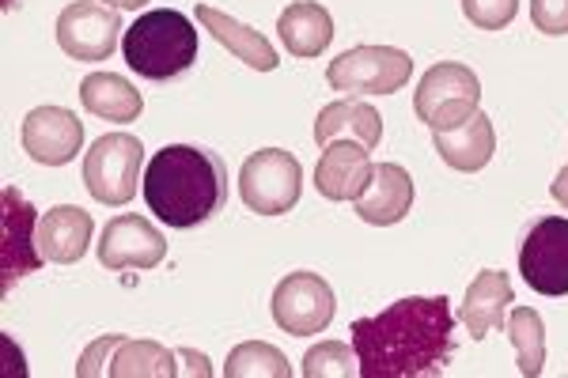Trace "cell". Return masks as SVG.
Wrapping results in <instances>:
<instances>
[{"label": "cell", "mask_w": 568, "mask_h": 378, "mask_svg": "<svg viewBox=\"0 0 568 378\" xmlns=\"http://www.w3.org/2000/svg\"><path fill=\"white\" fill-rule=\"evenodd\" d=\"M227 378H292V364L284 359L281 348L262 345V340H246V345L232 348L224 364Z\"/></svg>", "instance_id": "obj_25"}, {"label": "cell", "mask_w": 568, "mask_h": 378, "mask_svg": "<svg viewBox=\"0 0 568 378\" xmlns=\"http://www.w3.org/2000/svg\"><path fill=\"white\" fill-rule=\"evenodd\" d=\"M4 243H0V292H12L20 276L39 273L45 257L39 254V219L31 201H23L12 186L4 190Z\"/></svg>", "instance_id": "obj_14"}, {"label": "cell", "mask_w": 568, "mask_h": 378, "mask_svg": "<svg viewBox=\"0 0 568 378\" xmlns=\"http://www.w3.org/2000/svg\"><path fill=\"white\" fill-rule=\"evenodd\" d=\"M433 141H436L439 160H444L452 171H463V174L481 171L485 163L493 160V152H497V133H493V122L481 114V110L470 118V122H463L459 129L433 133Z\"/></svg>", "instance_id": "obj_21"}, {"label": "cell", "mask_w": 568, "mask_h": 378, "mask_svg": "<svg viewBox=\"0 0 568 378\" xmlns=\"http://www.w3.org/2000/svg\"><path fill=\"white\" fill-rule=\"evenodd\" d=\"M530 23L542 34H568V0H530Z\"/></svg>", "instance_id": "obj_28"}, {"label": "cell", "mask_w": 568, "mask_h": 378, "mask_svg": "<svg viewBox=\"0 0 568 378\" xmlns=\"http://www.w3.org/2000/svg\"><path fill=\"white\" fill-rule=\"evenodd\" d=\"M122 34V16L103 0H72L58 16V45L72 61H106Z\"/></svg>", "instance_id": "obj_10"}, {"label": "cell", "mask_w": 568, "mask_h": 378, "mask_svg": "<svg viewBox=\"0 0 568 378\" xmlns=\"http://www.w3.org/2000/svg\"><path fill=\"white\" fill-rule=\"evenodd\" d=\"M337 141H356L364 147H379L383 141V118L379 110L361 103V99H337L318 110L315 118V144H337Z\"/></svg>", "instance_id": "obj_18"}, {"label": "cell", "mask_w": 568, "mask_h": 378, "mask_svg": "<svg viewBox=\"0 0 568 378\" xmlns=\"http://www.w3.org/2000/svg\"><path fill=\"white\" fill-rule=\"evenodd\" d=\"M144 205L160 224L190 232L227 205V167L216 152L168 144L144 167Z\"/></svg>", "instance_id": "obj_2"}, {"label": "cell", "mask_w": 568, "mask_h": 378, "mask_svg": "<svg viewBox=\"0 0 568 378\" xmlns=\"http://www.w3.org/2000/svg\"><path fill=\"white\" fill-rule=\"evenodd\" d=\"M353 208L372 227L402 224L409 216V208H414V178H409V171L398 167V163H375L368 186L353 201Z\"/></svg>", "instance_id": "obj_15"}, {"label": "cell", "mask_w": 568, "mask_h": 378, "mask_svg": "<svg viewBox=\"0 0 568 378\" xmlns=\"http://www.w3.org/2000/svg\"><path fill=\"white\" fill-rule=\"evenodd\" d=\"M23 152L42 167H65L84 147V122L65 106H39L23 118Z\"/></svg>", "instance_id": "obj_12"}, {"label": "cell", "mask_w": 568, "mask_h": 378, "mask_svg": "<svg viewBox=\"0 0 568 378\" xmlns=\"http://www.w3.org/2000/svg\"><path fill=\"white\" fill-rule=\"evenodd\" d=\"M122 53L136 76L163 84L197 61V31L175 8H152L133 27H125Z\"/></svg>", "instance_id": "obj_3"}, {"label": "cell", "mask_w": 568, "mask_h": 378, "mask_svg": "<svg viewBox=\"0 0 568 378\" xmlns=\"http://www.w3.org/2000/svg\"><path fill=\"white\" fill-rule=\"evenodd\" d=\"M190 348H168L160 340H133V337H99L95 345L84 348L77 364L80 378H175V375H194L190 367H182V359H190Z\"/></svg>", "instance_id": "obj_4"}, {"label": "cell", "mask_w": 568, "mask_h": 378, "mask_svg": "<svg viewBox=\"0 0 568 378\" xmlns=\"http://www.w3.org/2000/svg\"><path fill=\"white\" fill-rule=\"evenodd\" d=\"M103 4L118 8V12H136V8H144L149 0H103Z\"/></svg>", "instance_id": "obj_30"}, {"label": "cell", "mask_w": 568, "mask_h": 378, "mask_svg": "<svg viewBox=\"0 0 568 378\" xmlns=\"http://www.w3.org/2000/svg\"><path fill=\"white\" fill-rule=\"evenodd\" d=\"M481 110V80L474 69H466L459 61H439L420 76L414 91V114L417 122H425L433 133H447L470 122Z\"/></svg>", "instance_id": "obj_5"}, {"label": "cell", "mask_w": 568, "mask_h": 378, "mask_svg": "<svg viewBox=\"0 0 568 378\" xmlns=\"http://www.w3.org/2000/svg\"><path fill=\"white\" fill-rule=\"evenodd\" d=\"M168 257V238H163L144 216L125 212L114 216L99 235V262L106 269H155Z\"/></svg>", "instance_id": "obj_13"}, {"label": "cell", "mask_w": 568, "mask_h": 378, "mask_svg": "<svg viewBox=\"0 0 568 378\" xmlns=\"http://www.w3.org/2000/svg\"><path fill=\"white\" fill-rule=\"evenodd\" d=\"M95 219L77 205H58L39 219V254L53 265H72L88 254Z\"/></svg>", "instance_id": "obj_17"}, {"label": "cell", "mask_w": 568, "mask_h": 378, "mask_svg": "<svg viewBox=\"0 0 568 378\" xmlns=\"http://www.w3.org/2000/svg\"><path fill=\"white\" fill-rule=\"evenodd\" d=\"M414 76V61L409 53L394 50V45H356L345 50L342 58L329 61L326 80L334 91L345 95H394Z\"/></svg>", "instance_id": "obj_8"}, {"label": "cell", "mask_w": 568, "mask_h": 378, "mask_svg": "<svg viewBox=\"0 0 568 378\" xmlns=\"http://www.w3.org/2000/svg\"><path fill=\"white\" fill-rule=\"evenodd\" d=\"M304 375L307 378H353V375H361V359H356V348L342 345V340H326V345H315L304 356Z\"/></svg>", "instance_id": "obj_26"}, {"label": "cell", "mask_w": 568, "mask_h": 378, "mask_svg": "<svg viewBox=\"0 0 568 378\" xmlns=\"http://www.w3.org/2000/svg\"><path fill=\"white\" fill-rule=\"evenodd\" d=\"M197 23L205 27L213 39L224 45L227 53H235L243 64H251V69L258 72H273L281 64L277 50L270 45V39L265 34H258L254 27L240 23L235 16L220 12V8H209V4H197Z\"/></svg>", "instance_id": "obj_19"}, {"label": "cell", "mask_w": 568, "mask_h": 378, "mask_svg": "<svg viewBox=\"0 0 568 378\" xmlns=\"http://www.w3.org/2000/svg\"><path fill=\"white\" fill-rule=\"evenodd\" d=\"M80 103H84L88 114L118 125L136 122L144 114V95L125 76H114V72H91V76H84Z\"/></svg>", "instance_id": "obj_23"}, {"label": "cell", "mask_w": 568, "mask_h": 378, "mask_svg": "<svg viewBox=\"0 0 568 378\" xmlns=\"http://www.w3.org/2000/svg\"><path fill=\"white\" fill-rule=\"evenodd\" d=\"M508 337L516 348V364L527 378H538L546 371V326L538 318V310L516 307L508 318Z\"/></svg>", "instance_id": "obj_24"}, {"label": "cell", "mask_w": 568, "mask_h": 378, "mask_svg": "<svg viewBox=\"0 0 568 378\" xmlns=\"http://www.w3.org/2000/svg\"><path fill=\"white\" fill-rule=\"evenodd\" d=\"M353 348L364 378L439 375L455 353L447 295H409L372 318L353 321Z\"/></svg>", "instance_id": "obj_1"}, {"label": "cell", "mask_w": 568, "mask_h": 378, "mask_svg": "<svg viewBox=\"0 0 568 378\" xmlns=\"http://www.w3.org/2000/svg\"><path fill=\"white\" fill-rule=\"evenodd\" d=\"M508 303H511L508 273L485 269V273H478V280L466 288V299L459 303V321H463L466 329H470L474 340H481V337H489L493 329L504 326Z\"/></svg>", "instance_id": "obj_20"}, {"label": "cell", "mask_w": 568, "mask_h": 378, "mask_svg": "<svg viewBox=\"0 0 568 378\" xmlns=\"http://www.w3.org/2000/svg\"><path fill=\"white\" fill-rule=\"evenodd\" d=\"M144 144L133 133H106L84 155V186L99 205H130L141 190Z\"/></svg>", "instance_id": "obj_6"}, {"label": "cell", "mask_w": 568, "mask_h": 378, "mask_svg": "<svg viewBox=\"0 0 568 378\" xmlns=\"http://www.w3.org/2000/svg\"><path fill=\"white\" fill-rule=\"evenodd\" d=\"M554 201L561 208H568V163L561 171H557V178H554Z\"/></svg>", "instance_id": "obj_29"}, {"label": "cell", "mask_w": 568, "mask_h": 378, "mask_svg": "<svg viewBox=\"0 0 568 378\" xmlns=\"http://www.w3.org/2000/svg\"><path fill=\"white\" fill-rule=\"evenodd\" d=\"M304 193V167L284 147H262L240 171V197L258 216H284Z\"/></svg>", "instance_id": "obj_7"}, {"label": "cell", "mask_w": 568, "mask_h": 378, "mask_svg": "<svg viewBox=\"0 0 568 378\" xmlns=\"http://www.w3.org/2000/svg\"><path fill=\"white\" fill-rule=\"evenodd\" d=\"M463 12L478 31H504L519 12V0H463Z\"/></svg>", "instance_id": "obj_27"}, {"label": "cell", "mask_w": 568, "mask_h": 378, "mask_svg": "<svg viewBox=\"0 0 568 378\" xmlns=\"http://www.w3.org/2000/svg\"><path fill=\"white\" fill-rule=\"evenodd\" d=\"M372 147L356 141H337L323 147V160L315 163V190L326 201H356L372 178Z\"/></svg>", "instance_id": "obj_16"}, {"label": "cell", "mask_w": 568, "mask_h": 378, "mask_svg": "<svg viewBox=\"0 0 568 378\" xmlns=\"http://www.w3.org/2000/svg\"><path fill=\"white\" fill-rule=\"evenodd\" d=\"M273 321L292 337H311L323 334V329L334 321L337 299L334 288L323 280L318 273H288L273 292Z\"/></svg>", "instance_id": "obj_9"}, {"label": "cell", "mask_w": 568, "mask_h": 378, "mask_svg": "<svg viewBox=\"0 0 568 378\" xmlns=\"http://www.w3.org/2000/svg\"><path fill=\"white\" fill-rule=\"evenodd\" d=\"M519 273L535 292L568 295V219L546 216L524 235Z\"/></svg>", "instance_id": "obj_11"}, {"label": "cell", "mask_w": 568, "mask_h": 378, "mask_svg": "<svg viewBox=\"0 0 568 378\" xmlns=\"http://www.w3.org/2000/svg\"><path fill=\"white\" fill-rule=\"evenodd\" d=\"M277 34L292 58H318L334 42V20L315 0H296V4H288L281 12Z\"/></svg>", "instance_id": "obj_22"}]
</instances>
